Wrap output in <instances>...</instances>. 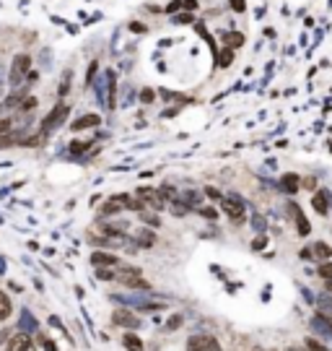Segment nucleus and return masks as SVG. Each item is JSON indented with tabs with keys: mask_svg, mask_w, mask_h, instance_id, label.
<instances>
[{
	"mask_svg": "<svg viewBox=\"0 0 332 351\" xmlns=\"http://www.w3.org/2000/svg\"><path fill=\"white\" fill-rule=\"evenodd\" d=\"M231 60H234L231 50H226V52H221V55H218V65H221V68H228V65H231Z\"/></svg>",
	"mask_w": 332,
	"mask_h": 351,
	"instance_id": "nucleus-21",
	"label": "nucleus"
},
{
	"mask_svg": "<svg viewBox=\"0 0 332 351\" xmlns=\"http://www.w3.org/2000/svg\"><path fill=\"white\" fill-rule=\"evenodd\" d=\"M122 344H125L127 351H143V341L138 338L135 333H125L122 336Z\"/></svg>",
	"mask_w": 332,
	"mask_h": 351,
	"instance_id": "nucleus-16",
	"label": "nucleus"
},
{
	"mask_svg": "<svg viewBox=\"0 0 332 351\" xmlns=\"http://www.w3.org/2000/svg\"><path fill=\"white\" fill-rule=\"evenodd\" d=\"M140 99H143V101H151V99H153V91H151V89H145L143 94H140Z\"/></svg>",
	"mask_w": 332,
	"mask_h": 351,
	"instance_id": "nucleus-30",
	"label": "nucleus"
},
{
	"mask_svg": "<svg viewBox=\"0 0 332 351\" xmlns=\"http://www.w3.org/2000/svg\"><path fill=\"white\" fill-rule=\"evenodd\" d=\"M311 206H314L317 214L325 216L327 211H330V206H332V195H330V190H317V192H314V198H311Z\"/></svg>",
	"mask_w": 332,
	"mask_h": 351,
	"instance_id": "nucleus-8",
	"label": "nucleus"
},
{
	"mask_svg": "<svg viewBox=\"0 0 332 351\" xmlns=\"http://www.w3.org/2000/svg\"><path fill=\"white\" fill-rule=\"evenodd\" d=\"M291 214H293V219H296L299 234H309V221H306V216L301 214V208L296 206V203H291Z\"/></svg>",
	"mask_w": 332,
	"mask_h": 351,
	"instance_id": "nucleus-12",
	"label": "nucleus"
},
{
	"mask_svg": "<svg viewBox=\"0 0 332 351\" xmlns=\"http://www.w3.org/2000/svg\"><path fill=\"white\" fill-rule=\"evenodd\" d=\"M221 208H223V214L234 221V224H244V219H247V208H244V203L242 200H236V198H223L221 200Z\"/></svg>",
	"mask_w": 332,
	"mask_h": 351,
	"instance_id": "nucleus-2",
	"label": "nucleus"
},
{
	"mask_svg": "<svg viewBox=\"0 0 332 351\" xmlns=\"http://www.w3.org/2000/svg\"><path fill=\"white\" fill-rule=\"evenodd\" d=\"M140 219L145 221V224H151L153 229H156V226H161V221H159V216H153V214H148V211H140Z\"/></svg>",
	"mask_w": 332,
	"mask_h": 351,
	"instance_id": "nucleus-22",
	"label": "nucleus"
},
{
	"mask_svg": "<svg viewBox=\"0 0 332 351\" xmlns=\"http://www.w3.org/2000/svg\"><path fill=\"white\" fill-rule=\"evenodd\" d=\"M304 188H306V190H314V188H317V180H314V177L304 180Z\"/></svg>",
	"mask_w": 332,
	"mask_h": 351,
	"instance_id": "nucleus-29",
	"label": "nucleus"
},
{
	"mask_svg": "<svg viewBox=\"0 0 332 351\" xmlns=\"http://www.w3.org/2000/svg\"><path fill=\"white\" fill-rule=\"evenodd\" d=\"M319 304H322V310H327V312H332V299H322Z\"/></svg>",
	"mask_w": 332,
	"mask_h": 351,
	"instance_id": "nucleus-31",
	"label": "nucleus"
},
{
	"mask_svg": "<svg viewBox=\"0 0 332 351\" xmlns=\"http://www.w3.org/2000/svg\"><path fill=\"white\" fill-rule=\"evenodd\" d=\"M288 351H304V349H288Z\"/></svg>",
	"mask_w": 332,
	"mask_h": 351,
	"instance_id": "nucleus-34",
	"label": "nucleus"
},
{
	"mask_svg": "<svg viewBox=\"0 0 332 351\" xmlns=\"http://www.w3.org/2000/svg\"><path fill=\"white\" fill-rule=\"evenodd\" d=\"M311 325L314 328H327V333H332V318H327V315H317L314 320H311Z\"/></svg>",
	"mask_w": 332,
	"mask_h": 351,
	"instance_id": "nucleus-18",
	"label": "nucleus"
},
{
	"mask_svg": "<svg viewBox=\"0 0 332 351\" xmlns=\"http://www.w3.org/2000/svg\"><path fill=\"white\" fill-rule=\"evenodd\" d=\"M11 130V120H0V135Z\"/></svg>",
	"mask_w": 332,
	"mask_h": 351,
	"instance_id": "nucleus-28",
	"label": "nucleus"
},
{
	"mask_svg": "<svg viewBox=\"0 0 332 351\" xmlns=\"http://www.w3.org/2000/svg\"><path fill=\"white\" fill-rule=\"evenodd\" d=\"M91 263H94L96 268H101V265H119V257L109 255V253H94V255H91Z\"/></svg>",
	"mask_w": 332,
	"mask_h": 351,
	"instance_id": "nucleus-11",
	"label": "nucleus"
},
{
	"mask_svg": "<svg viewBox=\"0 0 332 351\" xmlns=\"http://www.w3.org/2000/svg\"><path fill=\"white\" fill-rule=\"evenodd\" d=\"M317 273H319L325 281H330V284H332V263H327V260H325V263H322V265L317 268Z\"/></svg>",
	"mask_w": 332,
	"mask_h": 351,
	"instance_id": "nucleus-20",
	"label": "nucleus"
},
{
	"mask_svg": "<svg viewBox=\"0 0 332 351\" xmlns=\"http://www.w3.org/2000/svg\"><path fill=\"white\" fill-rule=\"evenodd\" d=\"M13 312V304H11V297L5 291H0V320H8Z\"/></svg>",
	"mask_w": 332,
	"mask_h": 351,
	"instance_id": "nucleus-15",
	"label": "nucleus"
},
{
	"mask_svg": "<svg viewBox=\"0 0 332 351\" xmlns=\"http://www.w3.org/2000/svg\"><path fill=\"white\" fill-rule=\"evenodd\" d=\"M187 351H223V349H221V344L213 336L200 333V336H192L187 341Z\"/></svg>",
	"mask_w": 332,
	"mask_h": 351,
	"instance_id": "nucleus-4",
	"label": "nucleus"
},
{
	"mask_svg": "<svg viewBox=\"0 0 332 351\" xmlns=\"http://www.w3.org/2000/svg\"><path fill=\"white\" fill-rule=\"evenodd\" d=\"M202 216H210V219H213L216 211H213V208H202Z\"/></svg>",
	"mask_w": 332,
	"mask_h": 351,
	"instance_id": "nucleus-33",
	"label": "nucleus"
},
{
	"mask_svg": "<svg viewBox=\"0 0 332 351\" xmlns=\"http://www.w3.org/2000/svg\"><path fill=\"white\" fill-rule=\"evenodd\" d=\"M99 123H101L99 115H83V117H78L76 123H73V130H83V128H96Z\"/></svg>",
	"mask_w": 332,
	"mask_h": 351,
	"instance_id": "nucleus-13",
	"label": "nucleus"
},
{
	"mask_svg": "<svg viewBox=\"0 0 332 351\" xmlns=\"http://www.w3.org/2000/svg\"><path fill=\"white\" fill-rule=\"evenodd\" d=\"M304 257H319V260H327V257H332V247L325 245V242H317V245H311V250H304Z\"/></svg>",
	"mask_w": 332,
	"mask_h": 351,
	"instance_id": "nucleus-10",
	"label": "nucleus"
},
{
	"mask_svg": "<svg viewBox=\"0 0 332 351\" xmlns=\"http://www.w3.org/2000/svg\"><path fill=\"white\" fill-rule=\"evenodd\" d=\"M21 107H24V109H34V107H36V99H34V96H26Z\"/></svg>",
	"mask_w": 332,
	"mask_h": 351,
	"instance_id": "nucleus-27",
	"label": "nucleus"
},
{
	"mask_svg": "<svg viewBox=\"0 0 332 351\" xmlns=\"http://www.w3.org/2000/svg\"><path fill=\"white\" fill-rule=\"evenodd\" d=\"M182 5H184V8H187V11H192V8H195L197 3H195V0H182Z\"/></svg>",
	"mask_w": 332,
	"mask_h": 351,
	"instance_id": "nucleus-32",
	"label": "nucleus"
},
{
	"mask_svg": "<svg viewBox=\"0 0 332 351\" xmlns=\"http://www.w3.org/2000/svg\"><path fill=\"white\" fill-rule=\"evenodd\" d=\"M228 3H231V8H234L236 13H242L244 8H247V3H244V0H228Z\"/></svg>",
	"mask_w": 332,
	"mask_h": 351,
	"instance_id": "nucleus-26",
	"label": "nucleus"
},
{
	"mask_svg": "<svg viewBox=\"0 0 332 351\" xmlns=\"http://www.w3.org/2000/svg\"><path fill=\"white\" fill-rule=\"evenodd\" d=\"M5 351H34V344L26 333H18V336H13L11 341H8Z\"/></svg>",
	"mask_w": 332,
	"mask_h": 351,
	"instance_id": "nucleus-9",
	"label": "nucleus"
},
{
	"mask_svg": "<svg viewBox=\"0 0 332 351\" xmlns=\"http://www.w3.org/2000/svg\"><path fill=\"white\" fill-rule=\"evenodd\" d=\"M88 143H91V141H73V143H70V151H73V154H81V151L88 149Z\"/></svg>",
	"mask_w": 332,
	"mask_h": 351,
	"instance_id": "nucleus-25",
	"label": "nucleus"
},
{
	"mask_svg": "<svg viewBox=\"0 0 332 351\" xmlns=\"http://www.w3.org/2000/svg\"><path fill=\"white\" fill-rule=\"evenodd\" d=\"M179 325H182V315H174V318L164 325V330H166V333H171V330H177Z\"/></svg>",
	"mask_w": 332,
	"mask_h": 351,
	"instance_id": "nucleus-23",
	"label": "nucleus"
},
{
	"mask_svg": "<svg viewBox=\"0 0 332 351\" xmlns=\"http://www.w3.org/2000/svg\"><path fill=\"white\" fill-rule=\"evenodd\" d=\"M306 351H330V349L322 346L319 341H314V338H306Z\"/></svg>",
	"mask_w": 332,
	"mask_h": 351,
	"instance_id": "nucleus-24",
	"label": "nucleus"
},
{
	"mask_svg": "<svg viewBox=\"0 0 332 351\" xmlns=\"http://www.w3.org/2000/svg\"><path fill=\"white\" fill-rule=\"evenodd\" d=\"M29 70H31V58H29V55H18V58L13 60V65H11V86L21 84V78Z\"/></svg>",
	"mask_w": 332,
	"mask_h": 351,
	"instance_id": "nucleus-6",
	"label": "nucleus"
},
{
	"mask_svg": "<svg viewBox=\"0 0 332 351\" xmlns=\"http://www.w3.org/2000/svg\"><path fill=\"white\" fill-rule=\"evenodd\" d=\"M138 200H140L143 206L153 208V211H161V208H166V198L161 195L159 190H153V188H140V190H138Z\"/></svg>",
	"mask_w": 332,
	"mask_h": 351,
	"instance_id": "nucleus-3",
	"label": "nucleus"
},
{
	"mask_svg": "<svg viewBox=\"0 0 332 351\" xmlns=\"http://www.w3.org/2000/svg\"><path fill=\"white\" fill-rule=\"evenodd\" d=\"M226 44H231V47H242V44H244V34H239V32L226 34Z\"/></svg>",
	"mask_w": 332,
	"mask_h": 351,
	"instance_id": "nucleus-19",
	"label": "nucleus"
},
{
	"mask_svg": "<svg viewBox=\"0 0 332 351\" xmlns=\"http://www.w3.org/2000/svg\"><path fill=\"white\" fill-rule=\"evenodd\" d=\"M301 177H299V174H285V177L280 180V188L285 190V192H296L299 188H301Z\"/></svg>",
	"mask_w": 332,
	"mask_h": 351,
	"instance_id": "nucleus-14",
	"label": "nucleus"
},
{
	"mask_svg": "<svg viewBox=\"0 0 332 351\" xmlns=\"http://www.w3.org/2000/svg\"><path fill=\"white\" fill-rule=\"evenodd\" d=\"M112 279L125 284L127 289H148V281L143 279L140 268H135V265H119L117 271H112Z\"/></svg>",
	"mask_w": 332,
	"mask_h": 351,
	"instance_id": "nucleus-1",
	"label": "nucleus"
},
{
	"mask_svg": "<svg viewBox=\"0 0 332 351\" xmlns=\"http://www.w3.org/2000/svg\"><path fill=\"white\" fill-rule=\"evenodd\" d=\"M112 322H114V325H122V328H138V325H140L138 315H133L130 310H114L112 312Z\"/></svg>",
	"mask_w": 332,
	"mask_h": 351,
	"instance_id": "nucleus-7",
	"label": "nucleus"
},
{
	"mask_svg": "<svg viewBox=\"0 0 332 351\" xmlns=\"http://www.w3.org/2000/svg\"><path fill=\"white\" fill-rule=\"evenodd\" d=\"M68 117V104H57L52 109V112L44 117V125H42V135H47V133H52L55 128H60L62 125V120Z\"/></svg>",
	"mask_w": 332,
	"mask_h": 351,
	"instance_id": "nucleus-5",
	"label": "nucleus"
},
{
	"mask_svg": "<svg viewBox=\"0 0 332 351\" xmlns=\"http://www.w3.org/2000/svg\"><path fill=\"white\" fill-rule=\"evenodd\" d=\"M156 242V234L153 232H145V229H140V232L135 234V245H140V247H153Z\"/></svg>",
	"mask_w": 332,
	"mask_h": 351,
	"instance_id": "nucleus-17",
	"label": "nucleus"
}]
</instances>
